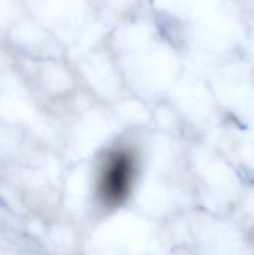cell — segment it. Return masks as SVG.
<instances>
[{"instance_id": "1", "label": "cell", "mask_w": 254, "mask_h": 255, "mask_svg": "<svg viewBox=\"0 0 254 255\" xmlns=\"http://www.w3.org/2000/svg\"><path fill=\"white\" fill-rule=\"evenodd\" d=\"M135 169L131 153L124 150L112 153L104 165L99 184L100 193L107 204L116 205L125 200L131 190Z\"/></svg>"}]
</instances>
